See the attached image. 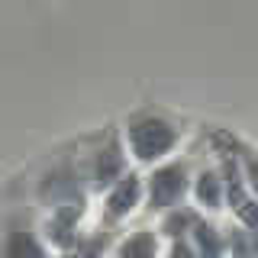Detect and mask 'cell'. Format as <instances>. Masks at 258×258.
I'll return each mask as SVG.
<instances>
[{
	"mask_svg": "<svg viewBox=\"0 0 258 258\" xmlns=\"http://www.w3.org/2000/svg\"><path fill=\"white\" fill-rule=\"evenodd\" d=\"M81 216H84V207H61V210H52L48 220L42 226L45 239L52 242L55 248L68 252L71 245L81 239Z\"/></svg>",
	"mask_w": 258,
	"mask_h": 258,
	"instance_id": "8992f818",
	"label": "cell"
},
{
	"mask_svg": "<svg viewBox=\"0 0 258 258\" xmlns=\"http://www.w3.org/2000/svg\"><path fill=\"white\" fill-rule=\"evenodd\" d=\"M168 258H197V248H194L190 236L187 239H174L171 245H168Z\"/></svg>",
	"mask_w": 258,
	"mask_h": 258,
	"instance_id": "9a60e30c",
	"label": "cell"
},
{
	"mask_svg": "<svg viewBox=\"0 0 258 258\" xmlns=\"http://www.w3.org/2000/svg\"><path fill=\"white\" fill-rule=\"evenodd\" d=\"M145 197V181L139 171H126L116 184L107 190V204H103V213H107L110 223H119L139 207V200Z\"/></svg>",
	"mask_w": 258,
	"mask_h": 258,
	"instance_id": "5b68a950",
	"label": "cell"
},
{
	"mask_svg": "<svg viewBox=\"0 0 258 258\" xmlns=\"http://www.w3.org/2000/svg\"><path fill=\"white\" fill-rule=\"evenodd\" d=\"M187 190H194V174L184 158L161 161L145 177V200H149V210H155V213H168V210L181 207Z\"/></svg>",
	"mask_w": 258,
	"mask_h": 258,
	"instance_id": "7a4b0ae2",
	"label": "cell"
},
{
	"mask_svg": "<svg viewBox=\"0 0 258 258\" xmlns=\"http://www.w3.org/2000/svg\"><path fill=\"white\" fill-rule=\"evenodd\" d=\"M204 220L200 216V210L197 207H187V204H181V207H174V210H168L165 216H161V236H168V239H187L194 229H197V223Z\"/></svg>",
	"mask_w": 258,
	"mask_h": 258,
	"instance_id": "30bf717a",
	"label": "cell"
},
{
	"mask_svg": "<svg viewBox=\"0 0 258 258\" xmlns=\"http://www.w3.org/2000/svg\"><path fill=\"white\" fill-rule=\"evenodd\" d=\"M232 145H236V155H239V165H242V177H245V184H248V194L258 197V152L236 142V139H232Z\"/></svg>",
	"mask_w": 258,
	"mask_h": 258,
	"instance_id": "5bb4252c",
	"label": "cell"
},
{
	"mask_svg": "<svg viewBox=\"0 0 258 258\" xmlns=\"http://www.w3.org/2000/svg\"><path fill=\"white\" fill-rule=\"evenodd\" d=\"M226 245H229L232 258H258V232H252L242 223H232L226 229Z\"/></svg>",
	"mask_w": 258,
	"mask_h": 258,
	"instance_id": "7c38bea8",
	"label": "cell"
},
{
	"mask_svg": "<svg viewBox=\"0 0 258 258\" xmlns=\"http://www.w3.org/2000/svg\"><path fill=\"white\" fill-rule=\"evenodd\" d=\"M126 149L139 165H155L181 142V129L174 119H168L158 110H139L126 119L123 129Z\"/></svg>",
	"mask_w": 258,
	"mask_h": 258,
	"instance_id": "6da1fadb",
	"label": "cell"
},
{
	"mask_svg": "<svg viewBox=\"0 0 258 258\" xmlns=\"http://www.w3.org/2000/svg\"><path fill=\"white\" fill-rule=\"evenodd\" d=\"M45 242L32 226L10 223L7 226V258H45Z\"/></svg>",
	"mask_w": 258,
	"mask_h": 258,
	"instance_id": "52a82bcc",
	"label": "cell"
},
{
	"mask_svg": "<svg viewBox=\"0 0 258 258\" xmlns=\"http://www.w3.org/2000/svg\"><path fill=\"white\" fill-rule=\"evenodd\" d=\"M126 145L119 139L116 129H110L107 136H103V142L94 149L91 155V187L103 190V187H113V184L119 181V177L126 174Z\"/></svg>",
	"mask_w": 258,
	"mask_h": 258,
	"instance_id": "277c9868",
	"label": "cell"
},
{
	"mask_svg": "<svg viewBox=\"0 0 258 258\" xmlns=\"http://www.w3.org/2000/svg\"><path fill=\"white\" fill-rule=\"evenodd\" d=\"M113 258H158V232L152 229H136L116 245Z\"/></svg>",
	"mask_w": 258,
	"mask_h": 258,
	"instance_id": "8fae6325",
	"label": "cell"
},
{
	"mask_svg": "<svg viewBox=\"0 0 258 258\" xmlns=\"http://www.w3.org/2000/svg\"><path fill=\"white\" fill-rule=\"evenodd\" d=\"M39 200L48 207V213L61 210V207H84L87 204V181L81 177L78 165L71 158L52 165L42 174V181H39Z\"/></svg>",
	"mask_w": 258,
	"mask_h": 258,
	"instance_id": "3957f363",
	"label": "cell"
},
{
	"mask_svg": "<svg viewBox=\"0 0 258 258\" xmlns=\"http://www.w3.org/2000/svg\"><path fill=\"white\" fill-rule=\"evenodd\" d=\"M190 242L197 248V258H226L229 245H226V229H220L216 223L200 220L197 229L190 232Z\"/></svg>",
	"mask_w": 258,
	"mask_h": 258,
	"instance_id": "9c48e42d",
	"label": "cell"
},
{
	"mask_svg": "<svg viewBox=\"0 0 258 258\" xmlns=\"http://www.w3.org/2000/svg\"><path fill=\"white\" fill-rule=\"evenodd\" d=\"M110 245V232L107 229H94V232H81V239L68 252H61V258H103Z\"/></svg>",
	"mask_w": 258,
	"mask_h": 258,
	"instance_id": "4fadbf2b",
	"label": "cell"
},
{
	"mask_svg": "<svg viewBox=\"0 0 258 258\" xmlns=\"http://www.w3.org/2000/svg\"><path fill=\"white\" fill-rule=\"evenodd\" d=\"M194 200H197L204 210H220L226 204V184H223V174L220 168H200L194 174Z\"/></svg>",
	"mask_w": 258,
	"mask_h": 258,
	"instance_id": "ba28073f",
	"label": "cell"
}]
</instances>
